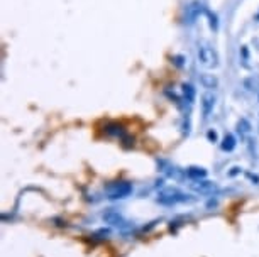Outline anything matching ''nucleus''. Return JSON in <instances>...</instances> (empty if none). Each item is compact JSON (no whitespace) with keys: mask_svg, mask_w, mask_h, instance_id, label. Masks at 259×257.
Masks as SVG:
<instances>
[{"mask_svg":"<svg viewBox=\"0 0 259 257\" xmlns=\"http://www.w3.org/2000/svg\"><path fill=\"white\" fill-rule=\"evenodd\" d=\"M197 58L200 65L207 70H213L219 66V53L208 41H200L197 44Z\"/></svg>","mask_w":259,"mask_h":257,"instance_id":"obj_1","label":"nucleus"},{"mask_svg":"<svg viewBox=\"0 0 259 257\" xmlns=\"http://www.w3.org/2000/svg\"><path fill=\"white\" fill-rule=\"evenodd\" d=\"M105 191L110 200H120V198H125L133 193V185L127 181H115V183H110V185L105 188Z\"/></svg>","mask_w":259,"mask_h":257,"instance_id":"obj_2","label":"nucleus"},{"mask_svg":"<svg viewBox=\"0 0 259 257\" xmlns=\"http://www.w3.org/2000/svg\"><path fill=\"white\" fill-rule=\"evenodd\" d=\"M190 198L185 193L178 191L177 188H168V190L161 191L158 195V201L164 203V205H175V203H182V201H188Z\"/></svg>","mask_w":259,"mask_h":257,"instance_id":"obj_3","label":"nucleus"},{"mask_svg":"<svg viewBox=\"0 0 259 257\" xmlns=\"http://www.w3.org/2000/svg\"><path fill=\"white\" fill-rule=\"evenodd\" d=\"M215 101H217V98H215V95L212 91H205L202 95V98H200V107H202V115L205 119H208L210 114L213 112Z\"/></svg>","mask_w":259,"mask_h":257,"instance_id":"obj_4","label":"nucleus"},{"mask_svg":"<svg viewBox=\"0 0 259 257\" xmlns=\"http://www.w3.org/2000/svg\"><path fill=\"white\" fill-rule=\"evenodd\" d=\"M202 12H203V6L200 2L188 4L187 11H185V22H187V24H193L200 16H202Z\"/></svg>","mask_w":259,"mask_h":257,"instance_id":"obj_5","label":"nucleus"},{"mask_svg":"<svg viewBox=\"0 0 259 257\" xmlns=\"http://www.w3.org/2000/svg\"><path fill=\"white\" fill-rule=\"evenodd\" d=\"M190 188L197 193H205V195H207V193H213L217 190V185L212 181H208V179H198V181L190 183Z\"/></svg>","mask_w":259,"mask_h":257,"instance_id":"obj_6","label":"nucleus"},{"mask_svg":"<svg viewBox=\"0 0 259 257\" xmlns=\"http://www.w3.org/2000/svg\"><path fill=\"white\" fill-rule=\"evenodd\" d=\"M200 83H202L203 88H207V91H213L219 86V80L215 75H210V73H202L200 75Z\"/></svg>","mask_w":259,"mask_h":257,"instance_id":"obj_7","label":"nucleus"},{"mask_svg":"<svg viewBox=\"0 0 259 257\" xmlns=\"http://www.w3.org/2000/svg\"><path fill=\"white\" fill-rule=\"evenodd\" d=\"M185 174H187V178L190 179V181H198V179L207 178V169L198 168V166H190L187 171H185Z\"/></svg>","mask_w":259,"mask_h":257,"instance_id":"obj_8","label":"nucleus"},{"mask_svg":"<svg viewBox=\"0 0 259 257\" xmlns=\"http://www.w3.org/2000/svg\"><path fill=\"white\" fill-rule=\"evenodd\" d=\"M236 137H234L232 134H227L226 137L222 139V144H221V147H222V151H226V152H232L234 149H236Z\"/></svg>","mask_w":259,"mask_h":257,"instance_id":"obj_9","label":"nucleus"},{"mask_svg":"<svg viewBox=\"0 0 259 257\" xmlns=\"http://www.w3.org/2000/svg\"><path fill=\"white\" fill-rule=\"evenodd\" d=\"M237 132L241 134L242 139H246L249 134H251V124H249L247 119H241L237 122Z\"/></svg>","mask_w":259,"mask_h":257,"instance_id":"obj_10","label":"nucleus"},{"mask_svg":"<svg viewBox=\"0 0 259 257\" xmlns=\"http://www.w3.org/2000/svg\"><path fill=\"white\" fill-rule=\"evenodd\" d=\"M183 96H185V101H188V104H193L195 100V88L192 85H183Z\"/></svg>","mask_w":259,"mask_h":257,"instance_id":"obj_11","label":"nucleus"},{"mask_svg":"<svg viewBox=\"0 0 259 257\" xmlns=\"http://www.w3.org/2000/svg\"><path fill=\"white\" fill-rule=\"evenodd\" d=\"M244 86H246L247 90H259V80L257 78H246L244 80Z\"/></svg>","mask_w":259,"mask_h":257,"instance_id":"obj_12","label":"nucleus"},{"mask_svg":"<svg viewBox=\"0 0 259 257\" xmlns=\"http://www.w3.org/2000/svg\"><path fill=\"white\" fill-rule=\"evenodd\" d=\"M207 16H208L210 29H212V31H217V29H219V19H217V16H215V14H212V12H207Z\"/></svg>","mask_w":259,"mask_h":257,"instance_id":"obj_13","label":"nucleus"},{"mask_svg":"<svg viewBox=\"0 0 259 257\" xmlns=\"http://www.w3.org/2000/svg\"><path fill=\"white\" fill-rule=\"evenodd\" d=\"M207 139H208V142H212V144L219 142V135H217V132H215L213 129H210L207 132Z\"/></svg>","mask_w":259,"mask_h":257,"instance_id":"obj_14","label":"nucleus"},{"mask_svg":"<svg viewBox=\"0 0 259 257\" xmlns=\"http://www.w3.org/2000/svg\"><path fill=\"white\" fill-rule=\"evenodd\" d=\"M257 19H259V16H257Z\"/></svg>","mask_w":259,"mask_h":257,"instance_id":"obj_15","label":"nucleus"}]
</instances>
